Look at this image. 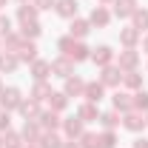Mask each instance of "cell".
I'll return each mask as SVG.
<instances>
[{
    "label": "cell",
    "mask_w": 148,
    "mask_h": 148,
    "mask_svg": "<svg viewBox=\"0 0 148 148\" xmlns=\"http://www.w3.org/2000/svg\"><path fill=\"white\" fill-rule=\"evenodd\" d=\"M57 49H60V54L69 57L71 63H83V60H91V49L83 43V40H74L71 34L60 37L57 40Z\"/></svg>",
    "instance_id": "cell-1"
},
{
    "label": "cell",
    "mask_w": 148,
    "mask_h": 148,
    "mask_svg": "<svg viewBox=\"0 0 148 148\" xmlns=\"http://www.w3.org/2000/svg\"><path fill=\"white\" fill-rule=\"evenodd\" d=\"M20 103H23V91H20L17 86H3V91H0V108L3 111H17Z\"/></svg>",
    "instance_id": "cell-2"
},
{
    "label": "cell",
    "mask_w": 148,
    "mask_h": 148,
    "mask_svg": "<svg viewBox=\"0 0 148 148\" xmlns=\"http://www.w3.org/2000/svg\"><path fill=\"white\" fill-rule=\"evenodd\" d=\"M117 60V51L111 49V46H97V49H91V63L97 66V69H106V66H111Z\"/></svg>",
    "instance_id": "cell-3"
},
{
    "label": "cell",
    "mask_w": 148,
    "mask_h": 148,
    "mask_svg": "<svg viewBox=\"0 0 148 148\" xmlns=\"http://www.w3.org/2000/svg\"><path fill=\"white\" fill-rule=\"evenodd\" d=\"M117 69L120 71H137L140 69V51L137 49H123L117 57Z\"/></svg>",
    "instance_id": "cell-4"
},
{
    "label": "cell",
    "mask_w": 148,
    "mask_h": 148,
    "mask_svg": "<svg viewBox=\"0 0 148 148\" xmlns=\"http://www.w3.org/2000/svg\"><path fill=\"white\" fill-rule=\"evenodd\" d=\"M145 114L143 111H125L123 114V128L131 131V134H140V131H145Z\"/></svg>",
    "instance_id": "cell-5"
},
{
    "label": "cell",
    "mask_w": 148,
    "mask_h": 148,
    "mask_svg": "<svg viewBox=\"0 0 148 148\" xmlns=\"http://www.w3.org/2000/svg\"><path fill=\"white\" fill-rule=\"evenodd\" d=\"M100 83H103L106 88H120V86H123V71L111 63L106 69H100Z\"/></svg>",
    "instance_id": "cell-6"
},
{
    "label": "cell",
    "mask_w": 148,
    "mask_h": 148,
    "mask_svg": "<svg viewBox=\"0 0 148 148\" xmlns=\"http://www.w3.org/2000/svg\"><path fill=\"white\" fill-rule=\"evenodd\" d=\"M83 97H86L88 103H94V106H100V100H106V86H103L100 80H86Z\"/></svg>",
    "instance_id": "cell-7"
},
{
    "label": "cell",
    "mask_w": 148,
    "mask_h": 148,
    "mask_svg": "<svg viewBox=\"0 0 148 148\" xmlns=\"http://www.w3.org/2000/svg\"><path fill=\"white\" fill-rule=\"evenodd\" d=\"M83 131H86V123H83V120H80L77 114L63 120V134H66V140H77V137H80Z\"/></svg>",
    "instance_id": "cell-8"
},
{
    "label": "cell",
    "mask_w": 148,
    "mask_h": 148,
    "mask_svg": "<svg viewBox=\"0 0 148 148\" xmlns=\"http://www.w3.org/2000/svg\"><path fill=\"white\" fill-rule=\"evenodd\" d=\"M14 54H17L20 63H29V66H32V63L37 60V43H34V40H26V37H23V43L17 46V51H14Z\"/></svg>",
    "instance_id": "cell-9"
},
{
    "label": "cell",
    "mask_w": 148,
    "mask_h": 148,
    "mask_svg": "<svg viewBox=\"0 0 148 148\" xmlns=\"http://www.w3.org/2000/svg\"><path fill=\"white\" fill-rule=\"evenodd\" d=\"M111 103H114V111H120V114H125V111H134V94L131 91H114L111 97Z\"/></svg>",
    "instance_id": "cell-10"
},
{
    "label": "cell",
    "mask_w": 148,
    "mask_h": 148,
    "mask_svg": "<svg viewBox=\"0 0 148 148\" xmlns=\"http://www.w3.org/2000/svg\"><path fill=\"white\" fill-rule=\"evenodd\" d=\"M37 123H40V128L43 131H60L63 128V120H60V114H57V111H43V114H40V117H37Z\"/></svg>",
    "instance_id": "cell-11"
},
{
    "label": "cell",
    "mask_w": 148,
    "mask_h": 148,
    "mask_svg": "<svg viewBox=\"0 0 148 148\" xmlns=\"http://www.w3.org/2000/svg\"><path fill=\"white\" fill-rule=\"evenodd\" d=\"M88 32H91V23H88L86 17L69 20V34H71L74 40H86V37H88Z\"/></svg>",
    "instance_id": "cell-12"
},
{
    "label": "cell",
    "mask_w": 148,
    "mask_h": 148,
    "mask_svg": "<svg viewBox=\"0 0 148 148\" xmlns=\"http://www.w3.org/2000/svg\"><path fill=\"white\" fill-rule=\"evenodd\" d=\"M88 23H91V29L97 26V29H108L111 23V12L106 9V6H94L91 14H88Z\"/></svg>",
    "instance_id": "cell-13"
},
{
    "label": "cell",
    "mask_w": 148,
    "mask_h": 148,
    "mask_svg": "<svg viewBox=\"0 0 148 148\" xmlns=\"http://www.w3.org/2000/svg\"><path fill=\"white\" fill-rule=\"evenodd\" d=\"M54 12L63 20H74V17H77V12H80V3H77V0H57V3H54Z\"/></svg>",
    "instance_id": "cell-14"
},
{
    "label": "cell",
    "mask_w": 148,
    "mask_h": 148,
    "mask_svg": "<svg viewBox=\"0 0 148 148\" xmlns=\"http://www.w3.org/2000/svg\"><path fill=\"white\" fill-rule=\"evenodd\" d=\"M83 91H86V80L83 77H77V74L66 77V86H63V94L66 97H83Z\"/></svg>",
    "instance_id": "cell-15"
},
{
    "label": "cell",
    "mask_w": 148,
    "mask_h": 148,
    "mask_svg": "<svg viewBox=\"0 0 148 148\" xmlns=\"http://www.w3.org/2000/svg\"><path fill=\"white\" fill-rule=\"evenodd\" d=\"M140 40H143V34H140L134 26L120 29V46H123V49H137V46H140Z\"/></svg>",
    "instance_id": "cell-16"
},
{
    "label": "cell",
    "mask_w": 148,
    "mask_h": 148,
    "mask_svg": "<svg viewBox=\"0 0 148 148\" xmlns=\"http://www.w3.org/2000/svg\"><path fill=\"white\" fill-rule=\"evenodd\" d=\"M51 74L66 80V77H71V74H74V63L69 60V57H63V54H60L57 60H51Z\"/></svg>",
    "instance_id": "cell-17"
},
{
    "label": "cell",
    "mask_w": 148,
    "mask_h": 148,
    "mask_svg": "<svg viewBox=\"0 0 148 148\" xmlns=\"http://www.w3.org/2000/svg\"><path fill=\"white\" fill-rule=\"evenodd\" d=\"M97 123L103 125V131H114L117 125H123V117H120V111H100V117H97Z\"/></svg>",
    "instance_id": "cell-18"
},
{
    "label": "cell",
    "mask_w": 148,
    "mask_h": 148,
    "mask_svg": "<svg viewBox=\"0 0 148 148\" xmlns=\"http://www.w3.org/2000/svg\"><path fill=\"white\" fill-rule=\"evenodd\" d=\"M20 134H23V140H26V143H40L43 128H40V123H37V120H26V123H23V128H20Z\"/></svg>",
    "instance_id": "cell-19"
},
{
    "label": "cell",
    "mask_w": 148,
    "mask_h": 148,
    "mask_svg": "<svg viewBox=\"0 0 148 148\" xmlns=\"http://www.w3.org/2000/svg\"><path fill=\"white\" fill-rule=\"evenodd\" d=\"M20 69V60L14 51H0V74H14Z\"/></svg>",
    "instance_id": "cell-20"
},
{
    "label": "cell",
    "mask_w": 148,
    "mask_h": 148,
    "mask_svg": "<svg viewBox=\"0 0 148 148\" xmlns=\"http://www.w3.org/2000/svg\"><path fill=\"white\" fill-rule=\"evenodd\" d=\"M29 74H32L34 80H49V77H51V63H49V60H40V57H37L34 63L29 66Z\"/></svg>",
    "instance_id": "cell-21"
},
{
    "label": "cell",
    "mask_w": 148,
    "mask_h": 148,
    "mask_svg": "<svg viewBox=\"0 0 148 148\" xmlns=\"http://www.w3.org/2000/svg\"><path fill=\"white\" fill-rule=\"evenodd\" d=\"M111 6H114V14H117V17H131V14L140 9L137 0H114Z\"/></svg>",
    "instance_id": "cell-22"
},
{
    "label": "cell",
    "mask_w": 148,
    "mask_h": 148,
    "mask_svg": "<svg viewBox=\"0 0 148 148\" xmlns=\"http://www.w3.org/2000/svg\"><path fill=\"white\" fill-rule=\"evenodd\" d=\"M20 114H23V117H26V120H37V117H40V114H43V108H40V103H37V100H32V97H29V100H26V97H23V103H20Z\"/></svg>",
    "instance_id": "cell-23"
},
{
    "label": "cell",
    "mask_w": 148,
    "mask_h": 148,
    "mask_svg": "<svg viewBox=\"0 0 148 148\" xmlns=\"http://www.w3.org/2000/svg\"><path fill=\"white\" fill-rule=\"evenodd\" d=\"M77 117H80L83 123H94V120L100 117V108H97L94 103L86 100V103H80V106H77Z\"/></svg>",
    "instance_id": "cell-24"
},
{
    "label": "cell",
    "mask_w": 148,
    "mask_h": 148,
    "mask_svg": "<svg viewBox=\"0 0 148 148\" xmlns=\"http://www.w3.org/2000/svg\"><path fill=\"white\" fill-rule=\"evenodd\" d=\"M123 86H125L131 94L140 91V88H143V74L140 71H123Z\"/></svg>",
    "instance_id": "cell-25"
},
{
    "label": "cell",
    "mask_w": 148,
    "mask_h": 148,
    "mask_svg": "<svg viewBox=\"0 0 148 148\" xmlns=\"http://www.w3.org/2000/svg\"><path fill=\"white\" fill-rule=\"evenodd\" d=\"M49 97H51V86H49L46 80H34V86H32V100L43 103V100H49Z\"/></svg>",
    "instance_id": "cell-26"
},
{
    "label": "cell",
    "mask_w": 148,
    "mask_h": 148,
    "mask_svg": "<svg viewBox=\"0 0 148 148\" xmlns=\"http://www.w3.org/2000/svg\"><path fill=\"white\" fill-rule=\"evenodd\" d=\"M63 143H66V140H63L57 131H43V137H40L37 145L40 148H63Z\"/></svg>",
    "instance_id": "cell-27"
},
{
    "label": "cell",
    "mask_w": 148,
    "mask_h": 148,
    "mask_svg": "<svg viewBox=\"0 0 148 148\" xmlns=\"http://www.w3.org/2000/svg\"><path fill=\"white\" fill-rule=\"evenodd\" d=\"M37 14H40V12H37L32 3H23V6H17V23H20V26H23V23H34Z\"/></svg>",
    "instance_id": "cell-28"
},
{
    "label": "cell",
    "mask_w": 148,
    "mask_h": 148,
    "mask_svg": "<svg viewBox=\"0 0 148 148\" xmlns=\"http://www.w3.org/2000/svg\"><path fill=\"white\" fill-rule=\"evenodd\" d=\"M26 145V140H23V134H20V131H6V134H3V148H23Z\"/></svg>",
    "instance_id": "cell-29"
},
{
    "label": "cell",
    "mask_w": 148,
    "mask_h": 148,
    "mask_svg": "<svg viewBox=\"0 0 148 148\" xmlns=\"http://www.w3.org/2000/svg\"><path fill=\"white\" fill-rule=\"evenodd\" d=\"M49 108L57 111V114L66 111V108H69V97H66L63 91H51V97H49Z\"/></svg>",
    "instance_id": "cell-30"
},
{
    "label": "cell",
    "mask_w": 148,
    "mask_h": 148,
    "mask_svg": "<svg viewBox=\"0 0 148 148\" xmlns=\"http://www.w3.org/2000/svg\"><path fill=\"white\" fill-rule=\"evenodd\" d=\"M0 43H3V51H17V46L23 43V34L20 32H9L6 37H0Z\"/></svg>",
    "instance_id": "cell-31"
},
{
    "label": "cell",
    "mask_w": 148,
    "mask_h": 148,
    "mask_svg": "<svg viewBox=\"0 0 148 148\" xmlns=\"http://www.w3.org/2000/svg\"><path fill=\"white\" fill-rule=\"evenodd\" d=\"M20 34L26 37V40H37V37L43 34V26H40V20H34V23H23V26H20Z\"/></svg>",
    "instance_id": "cell-32"
},
{
    "label": "cell",
    "mask_w": 148,
    "mask_h": 148,
    "mask_svg": "<svg viewBox=\"0 0 148 148\" xmlns=\"http://www.w3.org/2000/svg\"><path fill=\"white\" fill-rule=\"evenodd\" d=\"M131 26H134V29L143 34V32L148 29V9H137V12L131 14Z\"/></svg>",
    "instance_id": "cell-33"
},
{
    "label": "cell",
    "mask_w": 148,
    "mask_h": 148,
    "mask_svg": "<svg viewBox=\"0 0 148 148\" xmlns=\"http://www.w3.org/2000/svg\"><path fill=\"white\" fill-rule=\"evenodd\" d=\"M77 143H80V148H100V134L83 131V134L77 137Z\"/></svg>",
    "instance_id": "cell-34"
},
{
    "label": "cell",
    "mask_w": 148,
    "mask_h": 148,
    "mask_svg": "<svg viewBox=\"0 0 148 148\" xmlns=\"http://www.w3.org/2000/svg\"><path fill=\"white\" fill-rule=\"evenodd\" d=\"M134 111H148V91L145 88H140V91H134Z\"/></svg>",
    "instance_id": "cell-35"
},
{
    "label": "cell",
    "mask_w": 148,
    "mask_h": 148,
    "mask_svg": "<svg viewBox=\"0 0 148 148\" xmlns=\"http://www.w3.org/2000/svg\"><path fill=\"white\" fill-rule=\"evenodd\" d=\"M100 148H117V134L114 131H103L100 134Z\"/></svg>",
    "instance_id": "cell-36"
},
{
    "label": "cell",
    "mask_w": 148,
    "mask_h": 148,
    "mask_svg": "<svg viewBox=\"0 0 148 148\" xmlns=\"http://www.w3.org/2000/svg\"><path fill=\"white\" fill-rule=\"evenodd\" d=\"M9 128H12V111H3V108H0V134H6Z\"/></svg>",
    "instance_id": "cell-37"
},
{
    "label": "cell",
    "mask_w": 148,
    "mask_h": 148,
    "mask_svg": "<svg viewBox=\"0 0 148 148\" xmlns=\"http://www.w3.org/2000/svg\"><path fill=\"white\" fill-rule=\"evenodd\" d=\"M57 0H32V6H34L37 12H49V9H54Z\"/></svg>",
    "instance_id": "cell-38"
},
{
    "label": "cell",
    "mask_w": 148,
    "mask_h": 148,
    "mask_svg": "<svg viewBox=\"0 0 148 148\" xmlns=\"http://www.w3.org/2000/svg\"><path fill=\"white\" fill-rule=\"evenodd\" d=\"M9 32H14L12 29V20H9V14H0V37H6Z\"/></svg>",
    "instance_id": "cell-39"
},
{
    "label": "cell",
    "mask_w": 148,
    "mask_h": 148,
    "mask_svg": "<svg viewBox=\"0 0 148 148\" xmlns=\"http://www.w3.org/2000/svg\"><path fill=\"white\" fill-rule=\"evenodd\" d=\"M131 148H148V137H137V140L131 143Z\"/></svg>",
    "instance_id": "cell-40"
},
{
    "label": "cell",
    "mask_w": 148,
    "mask_h": 148,
    "mask_svg": "<svg viewBox=\"0 0 148 148\" xmlns=\"http://www.w3.org/2000/svg\"><path fill=\"white\" fill-rule=\"evenodd\" d=\"M63 148H80V143H77V140H66V143H63Z\"/></svg>",
    "instance_id": "cell-41"
},
{
    "label": "cell",
    "mask_w": 148,
    "mask_h": 148,
    "mask_svg": "<svg viewBox=\"0 0 148 148\" xmlns=\"http://www.w3.org/2000/svg\"><path fill=\"white\" fill-rule=\"evenodd\" d=\"M140 43H143V51H145V54H148V34L143 37V40H140Z\"/></svg>",
    "instance_id": "cell-42"
},
{
    "label": "cell",
    "mask_w": 148,
    "mask_h": 148,
    "mask_svg": "<svg viewBox=\"0 0 148 148\" xmlns=\"http://www.w3.org/2000/svg\"><path fill=\"white\" fill-rule=\"evenodd\" d=\"M114 0H97V6H111Z\"/></svg>",
    "instance_id": "cell-43"
},
{
    "label": "cell",
    "mask_w": 148,
    "mask_h": 148,
    "mask_svg": "<svg viewBox=\"0 0 148 148\" xmlns=\"http://www.w3.org/2000/svg\"><path fill=\"white\" fill-rule=\"evenodd\" d=\"M23 148H40V145H37V143H26Z\"/></svg>",
    "instance_id": "cell-44"
},
{
    "label": "cell",
    "mask_w": 148,
    "mask_h": 148,
    "mask_svg": "<svg viewBox=\"0 0 148 148\" xmlns=\"http://www.w3.org/2000/svg\"><path fill=\"white\" fill-rule=\"evenodd\" d=\"M6 3H9V0H0V9H3V6H6Z\"/></svg>",
    "instance_id": "cell-45"
},
{
    "label": "cell",
    "mask_w": 148,
    "mask_h": 148,
    "mask_svg": "<svg viewBox=\"0 0 148 148\" xmlns=\"http://www.w3.org/2000/svg\"><path fill=\"white\" fill-rule=\"evenodd\" d=\"M0 148H3V134H0Z\"/></svg>",
    "instance_id": "cell-46"
},
{
    "label": "cell",
    "mask_w": 148,
    "mask_h": 148,
    "mask_svg": "<svg viewBox=\"0 0 148 148\" xmlns=\"http://www.w3.org/2000/svg\"><path fill=\"white\" fill-rule=\"evenodd\" d=\"M0 91H3V80H0Z\"/></svg>",
    "instance_id": "cell-47"
},
{
    "label": "cell",
    "mask_w": 148,
    "mask_h": 148,
    "mask_svg": "<svg viewBox=\"0 0 148 148\" xmlns=\"http://www.w3.org/2000/svg\"><path fill=\"white\" fill-rule=\"evenodd\" d=\"M17 3H29V0H17Z\"/></svg>",
    "instance_id": "cell-48"
},
{
    "label": "cell",
    "mask_w": 148,
    "mask_h": 148,
    "mask_svg": "<svg viewBox=\"0 0 148 148\" xmlns=\"http://www.w3.org/2000/svg\"><path fill=\"white\" fill-rule=\"evenodd\" d=\"M145 123H148V111H145Z\"/></svg>",
    "instance_id": "cell-49"
}]
</instances>
